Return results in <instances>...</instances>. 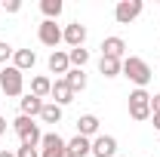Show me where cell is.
<instances>
[{"mask_svg":"<svg viewBox=\"0 0 160 157\" xmlns=\"http://www.w3.org/2000/svg\"><path fill=\"white\" fill-rule=\"evenodd\" d=\"M123 77H129L132 83H136V89H145L148 83H151V68H148V62L139 59V56H126L123 59V71H120Z\"/></svg>","mask_w":160,"mask_h":157,"instance_id":"cell-1","label":"cell"},{"mask_svg":"<svg viewBox=\"0 0 160 157\" xmlns=\"http://www.w3.org/2000/svg\"><path fill=\"white\" fill-rule=\"evenodd\" d=\"M12 129H16V136H19L22 145H28V148H40V142H43V133H40V126L34 123V117H19L12 120Z\"/></svg>","mask_w":160,"mask_h":157,"instance_id":"cell-2","label":"cell"},{"mask_svg":"<svg viewBox=\"0 0 160 157\" xmlns=\"http://www.w3.org/2000/svg\"><path fill=\"white\" fill-rule=\"evenodd\" d=\"M0 89H3V96H9V99L22 96L25 93V74L19 68H12V65L0 68Z\"/></svg>","mask_w":160,"mask_h":157,"instance_id":"cell-3","label":"cell"},{"mask_svg":"<svg viewBox=\"0 0 160 157\" xmlns=\"http://www.w3.org/2000/svg\"><path fill=\"white\" fill-rule=\"evenodd\" d=\"M129 117L136 123L151 120V93L148 89H132L129 93Z\"/></svg>","mask_w":160,"mask_h":157,"instance_id":"cell-4","label":"cell"},{"mask_svg":"<svg viewBox=\"0 0 160 157\" xmlns=\"http://www.w3.org/2000/svg\"><path fill=\"white\" fill-rule=\"evenodd\" d=\"M142 9H145L142 0H120L114 6V19H117V25H129V22H136L142 16Z\"/></svg>","mask_w":160,"mask_h":157,"instance_id":"cell-5","label":"cell"},{"mask_svg":"<svg viewBox=\"0 0 160 157\" xmlns=\"http://www.w3.org/2000/svg\"><path fill=\"white\" fill-rule=\"evenodd\" d=\"M37 40L43 43V46H49V49H56V46L62 43V28L56 25V22L43 19V22H40V28H37Z\"/></svg>","mask_w":160,"mask_h":157,"instance_id":"cell-6","label":"cell"},{"mask_svg":"<svg viewBox=\"0 0 160 157\" xmlns=\"http://www.w3.org/2000/svg\"><path fill=\"white\" fill-rule=\"evenodd\" d=\"M62 40L71 46V49H77L86 43V25H80V22H71V25H65L62 28Z\"/></svg>","mask_w":160,"mask_h":157,"instance_id":"cell-7","label":"cell"},{"mask_svg":"<svg viewBox=\"0 0 160 157\" xmlns=\"http://www.w3.org/2000/svg\"><path fill=\"white\" fill-rule=\"evenodd\" d=\"M92 157H117V139L99 133L92 139Z\"/></svg>","mask_w":160,"mask_h":157,"instance_id":"cell-8","label":"cell"},{"mask_svg":"<svg viewBox=\"0 0 160 157\" xmlns=\"http://www.w3.org/2000/svg\"><path fill=\"white\" fill-rule=\"evenodd\" d=\"M49 99H52L59 108H65V105L74 102V89L65 83V77H59V80H52V93H49Z\"/></svg>","mask_w":160,"mask_h":157,"instance_id":"cell-9","label":"cell"},{"mask_svg":"<svg viewBox=\"0 0 160 157\" xmlns=\"http://www.w3.org/2000/svg\"><path fill=\"white\" fill-rule=\"evenodd\" d=\"M102 56H108V59H126V40L123 37H105L102 40Z\"/></svg>","mask_w":160,"mask_h":157,"instance_id":"cell-10","label":"cell"},{"mask_svg":"<svg viewBox=\"0 0 160 157\" xmlns=\"http://www.w3.org/2000/svg\"><path fill=\"white\" fill-rule=\"evenodd\" d=\"M46 65H49V71H52V74H62V77L71 71V59H68V53H65V49H52Z\"/></svg>","mask_w":160,"mask_h":157,"instance_id":"cell-11","label":"cell"},{"mask_svg":"<svg viewBox=\"0 0 160 157\" xmlns=\"http://www.w3.org/2000/svg\"><path fill=\"white\" fill-rule=\"evenodd\" d=\"M43 99H37V96H31V93H25V96L19 99V108H22V114L25 117H40V111H43Z\"/></svg>","mask_w":160,"mask_h":157,"instance_id":"cell-12","label":"cell"},{"mask_svg":"<svg viewBox=\"0 0 160 157\" xmlns=\"http://www.w3.org/2000/svg\"><path fill=\"white\" fill-rule=\"evenodd\" d=\"M77 136L96 139V136H99V117H96V114H83V117H77Z\"/></svg>","mask_w":160,"mask_h":157,"instance_id":"cell-13","label":"cell"},{"mask_svg":"<svg viewBox=\"0 0 160 157\" xmlns=\"http://www.w3.org/2000/svg\"><path fill=\"white\" fill-rule=\"evenodd\" d=\"M34 65H37L34 49H16V53H12V68H19L22 74H25L28 68H34Z\"/></svg>","mask_w":160,"mask_h":157,"instance_id":"cell-14","label":"cell"},{"mask_svg":"<svg viewBox=\"0 0 160 157\" xmlns=\"http://www.w3.org/2000/svg\"><path fill=\"white\" fill-rule=\"evenodd\" d=\"M68 151L74 157H86V154H92V139H86V136H74L71 142H68Z\"/></svg>","mask_w":160,"mask_h":157,"instance_id":"cell-15","label":"cell"},{"mask_svg":"<svg viewBox=\"0 0 160 157\" xmlns=\"http://www.w3.org/2000/svg\"><path fill=\"white\" fill-rule=\"evenodd\" d=\"M49 93H52V80L46 77V74H37V77H31V96L46 99Z\"/></svg>","mask_w":160,"mask_h":157,"instance_id":"cell-16","label":"cell"},{"mask_svg":"<svg viewBox=\"0 0 160 157\" xmlns=\"http://www.w3.org/2000/svg\"><path fill=\"white\" fill-rule=\"evenodd\" d=\"M65 83L74 89V96L83 93V89H86V74H83V68H71V71L65 74Z\"/></svg>","mask_w":160,"mask_h":157,"instance_id":"cell-17","label":"cell"},{"mask_svg":"<svg viewBox=\"0 0 160 157\" xmlns=\"http://www.w3.org/2000/svg\"><path fill=\"white\" fill-rule=\"evenodd\" d=\"M120 71H123V62L120 59H108V56L99 59V74L102 77H117Z\"/></svg>","mask_w":160,"mask_h":157,"instance_id":"cell-18","label":"cell"},{"mask_svg":"<svg viewBox=\"0 0 160 157\" xmlns=\"http://www.w3.org/2000/svg\"><path fill=\"white\" fill-rule=\"evenodd\" d=\"M40 9H43V16L49 22H56L62 16V9H65V3L62 0H40Z\"/></svg>","mask_w":160,"mask_h":157,"instance_id":"cell-19","label":"cell"},{"mask_svg":"<svg viewBox=\"0 0 160 157\" xmlns=\"http://www.w3.org/2000/svg\"><path fill=\"white\" fill-rule=\"evenodd\" d=\"M40 120H43V123H62V108L56 102H46L43 111H40Z\"/></svg>","mask_w":160,"mask_h":157,"instance_id":"cell-20","label":"cell"},{"mask_svg":"<svg viewBox=\"0 0 160 157\" xmlns=\"http://www.w3.org/2000/svg\"><path fill=\"white\" fill-rule=\"evenodd\" d=\"M68 59H71V68H83V65L89 62V49H83V46L68 49Z\"/></svg>","mask_w":160,"mask_h":157,"instance_id":"cell-21","label":"cell"},{"mask_svg":"<svg viewBox=\"0 0 160 157\" xmlns=\"http://www.w3.org/2000/svg\"><path fill=\"white\" fill-rule=\"evenodd\" d=\"M62 145H68L59 133H43V142H40V148H62Z\"/></svg>","mask_w":160,"mask_h":157,"instance_id":"cell-22","label":"cell"},{"mask_svg":"<svg viewBox=\"0 0 160 157\" xmlns=\"http://www.w3.org/2000/svg\"><path fill=\"white\" fill-rule=\"evenodd\" d=\"M40 157H74V154L68 151V145H62V148H43Z\"/></svg>","mask_w":160,"mask_h":157,"instance_id":"cell-23","label":"cell"},{"mask_svg":"<svg viewBox=\"0 0 160 157\" xmlns=\"http://www.w3.org/2000/svg\"><path fill=\"white\" fill-rule=\"evenodd\" d=\"M12 53H16V49H12L6 40H0V65H3V68H6V62L12 59Z\"/></svg>","mask_w":160,"mask_h":157,"instance_id":"cell-24","label":"cell"},{"mask_svg":"<svg viewBox=\"0 0 160 157\" xmlns=\"http://www.w3.org/2000/svg\"><path fill=\"white\" fill-rule=\"evenodd\" d=\"M16 157H40L37 148H28V145H19L16 148Z\"/></svg>","mask_w":160,"mask_h":157,"instance_id":"cell-25","label":"cell"},{"mask_svg":"<svg viewBox=\"0 0 160 157\" xmlns=\"http://www.w3.org/2000/svg\"><path fill=\"white\" fill-rule=\"evenodd\" d=\"M3 9H6L9 16H16V13L22 9V0H6V3H3Z\"/></svg>","mask_w":160,"mask_h":157,"instance_id":"cell-26","label":"cell"},{"mask_svg":"<svg viewBox=\"0 0 160 157\" xmlns=\"http://www.w3.org/2000/svg\"><path fill=\"white\" fill-rule=\"evenodd\" d=\"M151 114H160V93L151 96Z\"/></svg>","mask_w":160,"mask_h":157,"instance_id":"cell-27","label":"cell"},{"mask_svg":"<svg viewBox=\"0 0 160 157\" xmlns=\"http://www.w3.org/2000/svg\"><path fill=\"white\" fill-rule=\"evenodd\" d=\"M151 120H154V129H160V114H151Z\"/></svg>","mask_w":160,"mask_h":157,"instance_id":"cell-28","label":"cell"},{"mask_svg":"<svg viewBox=\"0 0 160 157\" xmlns=\"http://www.w3.org/2000/svg\"><path fill=\"white\" fill-rule=\"evenodd\" d=\"M0 157H16V151H6V148H3V151H0Z\"/></svg>","mask_w":160,"mask_h":157,"instance_id":"cell-29","label":"cell"},{"mask_svg":"<svg viewBox=\"0 0 160 157\" xmlns=\"http://www.w3.org/2000/svg\"><path fill=\"white\" fill-rule=\"evenodd\" d=\"M3 133H6V120L0 117V136H3Z\"/></svg>","mask_w":160,"mask_h":157,"instance_id":"cell-30","label":"cell"},{"mask_svg":"<svg viewBox=\"0 0 160 157\" xmlns=\"http://www.w3.org/2000/svg\"><path fill=\"white\" fill-rule=\"evenodd\" d=\"M117 157H120V154H117Z\"/></svg>","mask_w":160,"mask_h":157,"instance_id":"cell-31","label":"cell"}]
</instances>
